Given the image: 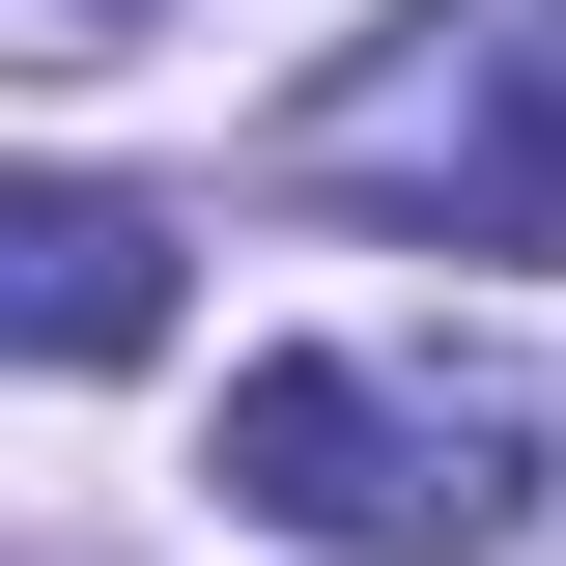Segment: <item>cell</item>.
I'll use <instances>...</instances> for the list:
<instances>
[{
    "mask_svg": "<svg viewBox=\"0 0 566 566\" xmlns=\"http://www.w3.org/2000/svg\"><path fill=\"white\" fill-rule=\"evenodd\" d=\"M227 510L312 566H482L538 510V397L424 368V340H255L227 368Z\"/></svg>",
    "mask_w": 566,
    "mask_h": 566,
    "instance_id": "1",
    "label": "cell"
},
{
    "mask_svg": "<svg viewBox=\"0 0 566 566\" xmlns=\"http://www.w3.org/2000/svg\"><path fill=\"white\" fill-rule=\"evenodd\" d=\"M0 312H29V368H114L142 312H170V227H142V199H85V170H57V199L0 227Z\"/></svg>",
    "mask_w": 566,
    "mask_h": 566,
    "instance_id": "3",
    "label": "cell"
},
{
    "mask_svg": "<svg viewBox=\"0 0 566 566\" xmlns=\"http://www.w3.org/2000/svg\"><path fill=\"white\" fill-rule=\"evenodd\" d=\"M283 199L453 227V255H566V0H397L283 114Z\"/></svg>",
    "mask_w": 566,
    "mask_h": 566,
    "instance_id": "2",
    "label": "cell"
},
{
    "mask_svg": "<svg viewBox=\"0 0 566 566\" xmlns=\"http://www.w3.org/2000/svg\"><path fill=\"white\" fill-rule=\"evenodd\" d=\"M57 29H114V0H57Z\"/></svg>",
    "mask_w": 566,
    "mask_h": 566,
    "instance_id": "4",
    "label": "cell"
}]
</instances>
